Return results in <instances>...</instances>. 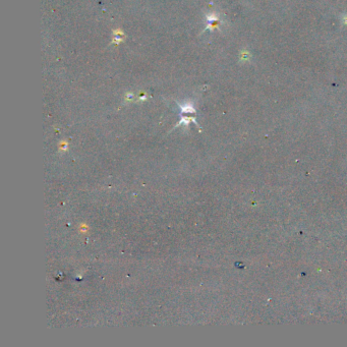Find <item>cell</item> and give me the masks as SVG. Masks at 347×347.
Segmentation results:
<instances>
[{"label":"cell","mask_w":347,"mask_h":347,"mask_svg":"<svg viewBox=\"0 0 347 347\" xmlns=\"http://www.w3.org/2000/svg\"><path fill=\"white\" fill-rule=\"evenodd\" d=\"M180 109L182 110V112H188V113L194 112V109L192 108L191 104H187V103H185L184 105H180Z\"/></svg>","instance_id":"1"}]
</instances>
